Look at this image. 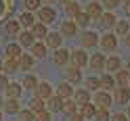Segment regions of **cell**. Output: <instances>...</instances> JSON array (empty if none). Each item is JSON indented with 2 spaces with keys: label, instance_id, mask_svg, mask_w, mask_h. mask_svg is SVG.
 <instances>
[{
  "label": "cell",
  "instance_id": "d590c367",
  "mask_svg": "<svg viewBox=\"0 0 130 121\" xmlns=\"http://www.w3.org/2000/svg\"><path fill=\"white\" fill-rule=\"evenodd\" d=\"M17 115H19V121H36V113L31 109H21Z\"/></svg>",
  "mask_w": 130,
  "mask_h": 121
},
{
  "label": "cell",
  "instance_id": "1f68e13d",
  "mask_svg": "<svg viewBox=\"0 0 130 121\" xmlns=\"http://www.w3.org/2000/svg\"><path fill=\"white\" fill-rule=\"evenodd\" d=\"M65 13H67V17H71V19H76V17H78V15L82 13V11H80V4L76 2V0H71L69 4H65Z\"/></svg>",
  "mask_w": 130,
  "mask_h": 121
},
{
  "label": "cell",
  "instance_id": "7a4b0ae2",
  "mask_svg": "<svg viewBox=\"0 0 130 121\" xmlns=\"http://www.w3.org/2000/svg\"><path fill=\"white\" fill-rule=\"evenodd\" d=\"M88 63H90V59H88V54L84 50H71V65L78 67V69H82L86 67Z\"/></svg>",
  "mask_w": 130,
  "mask_h": 121
},
{
  "label": "cell",
  "instance_id": "7c38bea8",
  "mask_svg": "<svg viewBox=\"0 0 130 121\" xmlns=\"http://www.w3.org/2000/svg\"><path fill=\"white\" fill-rule=\"evenodd\" d=\"M61 36H76L78 34V25H76V21L74 19H67V21H63L61 23V31H59Z\"/></svg>",
  "mask_w": 130,
  "mask_h": 121
},
{
  "label": "cell",
  "instance_id": "52a82bcc",
  "mask_svg": "<svg viewBox=\"0 0 130 121\" xmlns=\"http://www.w3.org/2000/svg\"><path fill=\"white\" fill-rule=\"evenodd\" d=\"M44 44L48 48H53V50H57V48H61V44H63V36L59 34V31H48Z\"/></svg>",
  "mask_w": 130,
  "mask_h": 121
},
{
  "label": "cell",
  "instance_id": "8fae6325",
  "mask_svg": "<svg viewBox=\"0 0 130 121\" xmlns=\"http://www.w3.org/2000/svg\"><path fill=\"white\" fill-rule=\"evenodd\" d=\"M99 36L94 34V31H84L82 34V38H80V44H82L84 48H92V46H96L99 44Z\"/></svg>",
  "mask_w": 130,
  "mask_h": 121
},
{
  "label": "cell",
  "instance_id": "8d00e7d4",
  "mask_svg": "<svg viewBox=\"0 0 130 121\" xmlns=\"http://www.w3.org/2000/svg\"><path fill=\"white\" fill-rule=\"evenodd\" d=\"M19 25H21L19 21H9V23H6V34H9V36H17V38H19V34H21Z\"/></svg>",
  "mask_w": 130,
  "mask_h": 121
},
{
  "label": "cell",
  "instance_id": "4fadbf2b",
  "mask_svg": "<svg viewBox=\"0 0 130 121\" xmlns=\"http://www.w3.org/2000/svg\"><path fill=\"white\" fill-rule=\"evenodd\" d=\"M46 111L48 113H59V111H63V98H61V96H51V98H48L46 100Z\"/></svg>",
  "mask_w": 130,
  "mask_h": 121
},
{
  "label": "cell",
  "instance_id": "e0dca14e",
  "mask_svg": "<svg viewBox=\"0 0 130 121\" xmlns=\"http://www.w3.org/2000/svg\"><path fill=\"white\" fill-rule=\"evenodd\" d=\"M38 42V40L34 38V34H31V29H25V31H21V34H19V44L21 46H34Z\"/></svg>",
  "mask_w": 130,
  "mask_h": 121
},
{
  "label": "cell",
  "instance_id": "e575fe53",
  "mask_svg": "<svg viewBox=\"0 0 130 121\" xmlns=\"http://www.w3.org/2000/svg\"><path fill=\"white\" fill-rule=\"evenodd\" d=\"M21 65H19V59H6L4 61V71L6 73H15Z\"/></svg>",
  "mask_w": 130,
  "mask_h": 121
},
{
  "label": "cell",
  "instance_id": "8992f818",
  "mask_svg": "<svg viewBox=\"0 0 130 121\" xmlns=\"http://www.w3.org/2000/svg\"><path fill=\"white\" fill-rule=\"evenodd\" d=\"M53 61L57 63V65L65 67V65H67V63L71 61V52H69V50H65V48H57L55 54H53Z\"/></svg>",
  "mask_w": 130,
  "mask_h": 121
},
{
  "label": "cell",
  "instance_id": "f1b7e54d",
  "mask_svg": "<svg viewBox=\"0 0 130 121\" xmlns=\"http://www.w3.org/2000/svg\"><path fill=\"white\" fill-rule=\"evenodd\" d=\"M29 109L38 115V113L46 111V100H42V98H38V96H34V98H31V102H29Z\"/></svg>",
  "mask_w": 130,
  "mask_h": 121
},
{
  "label": "cell",
  "instance_id": "5bb4252c",
  "mask_svg": "<svg viewBox=\"0 0 130 121\" xmlns=\"http://www.w3.org/2000/svg\"><path fill=\"white\" fill-rule=\"evenodd\" d=\"M74 100L78 102V107H84V104L90 102V92H88L86 88H80V90L74 92Z\"/></svg>",
  "mask_w": 130,
  "mask_h": 121
},
{
  "label": "cell",
  "instance_id": "7402d4cb",
  "mask_svg": "<svg viewBox=\"0 0 130 121\" xmlns=\"http://www.w3.org/2000/svg\"><path fill=\"white\" fill-rule=\"evenodd\" d=\"M86 15H88L90 19H96V17L101 19V15H103V6H101L99 2H90V4L86 6Z\"/></svg>",
  "mask_w": 130,
  "mask_h": 121
},
{
  "label": "cell",
  "instance_id": "b9f144b4",
  "mask_svg": "<svg viewBox=\"0 0 130 121\" xmlns=\"http://www.w3.org/2000/svg\"><path fill=\"white\" fill-rule=\"evenodd\" d=\"M109 121H128V115L126 113H113Z\"/></svg>",
  "mask_w": 130,
  "mask_h": 121
},
{
  "label": "cell",
  "instance_id": "ba28073f",
  "mask_svg": "<svg viewBox=\"0 0 130 121\" xmlns=\"http://www.w3.org/2000/svg\"><path fill=\"white\" fill-rule=\"evenodd\" d=\"M80 79H82V71H80L78 67H74V65L65 67V82H69L71 86H74V84L80 82Z\"/></svg>",
  "mask_w": 130,
  "mask_h": 121
},
{
  "label": "cell",
  "instance_id": "f35d334b",
  "mask_svg": "<svg viewBox=\"0 0 130 121\" xmlns=\"http://www.w3.org/2000/svg\"><path fill=\"white\" fill-rule=\"evenodd\" d=\"M90 90H92L94 94L101 90V79H99V77H88V92H90Z\"/></svg>",
  "mask_w": 130,
  "mask_h": 121
},
{
  "label": "cell",
  "instance_id": "f6af8a7d",
  "mask_svg": "<svg viewBox=\"0 0 130 121\" xmlns=\"http://www.w3.org/2000/svg\"><path fill=\"white\" fill-rule=\"evenodd\" d=\"M67 121H86L80 113H76V115H67Z\"/></svg>",
  "mask_w": 130,
  "mask_h": 121
},
{
  "label": "cell",
  "instance_id": "ac0fdd59",
  "mask_svg": "<svg viewBox=\"0 0 130 121\" xmlns=\"http://www.w3.org/2000/svg\"><path fill=\"white\" fill-rule=\"evenodd\" d=\"M99 79H101V90H105V92H111L113 88L118 86V84H116V77L109 75V73H105V75L99 77Z\"/></svg>",
  "mask_w": 130,
  "mask_h": 121
},
{
  "label": "cell",
  "instance_id": "2e32d148",
  "mask_svg": "<svg viewBox=\"0 0 130 121\" xmlns=\"http://www.w3.org/2000/svg\"><path fill=\"white\" fill-rule=\"evenodd\" d=\"M113 77H116V84H118L120 88H128V86H130V71H128V69H120Z\"/></svg>",
  "mask_w": 130,
  "mask_h": 121
},
{
  "label": "cell",
  "instance_id": "816d5d0a",
  "mask_svg": "<svg viewBox=\"0 0 130 121\" xmlns=\"http://www.w3.org/2000/svg\"><path fill=\"white\" fill-rule=\"evenodd\" d=\"M126 115H128V119H130V104L126 107Z\"/></svg>",
  "mask_w": 130,
  "mask_h": 121
},
{
  "label": "cell",
  "instance_id": "7dc6e473",
  "mask_svg": "<svg viewBox=\"0 0 130 121\" xmlns=\"http://www.w3.org/2000/svg\"><path fill=\"white\" fill-rule=\"evenodd\" d=\"M124 9H126V15L130 17V2H126V4H124Z\"/></svg>",
  "mask_w": 130,
  "mask_h": 121
},
{
  "label": "cell",
  "instance_id": "6da1fadb",
  "mask_svg": "<svg viewBox=\"0 0 130 121\" xmlns=\"http://www.w3.org/2000/svg\"><path fill=\"white\" fill-rule=\"evenodd\" d=\"M99 46L103 48L105 52H113L118 46V36L116 34H103L101 40H99Z\"/></svg>",
  "mask_w": 130,
  "mask_h": 121
},
{
  "label": "cell",
  "instance_id": "3957f363",
  "mask_svg": "<svg viewBox=\"0 0 130 121\" xmlns=\"http://www.w3.org/2000/svg\"><path fill=\"white\" fill-rule=\"evenodd\" d=\"M34 96H38V98H42V100H48L51 96H55L53 94V86L48 84V82H40L38 88L34 90Z\"/></svg>",
  "mask_w": 130,
  "mask_h": 121
},
{
  "label": "cell",
  "instance_id": "60d3db41",
  "mask_svg": "<svg viewBox=\"0 0 130 121\" xmlns=\"http://www.w3.org/2000/svg\"><path fill=\"white\" fill-rule=\"evenodd\" d=\"M23 6L31 13V11H40V0H23Z\"/></svg>",
  "mask_w": 130,
  "mask_h": 121
},
{
  "label": "cell",
  "instance_id": "277c9868",
  "mask_svg": "<svg viewBox=\"0 0 130 121\" xmlns=\"http://www.w3.org/2000/svg\"><path fill=\"white\" fill-rule=\"evenodd\" d=\"M38 17H40V23H53L55 17H57V11L53 9V6H40V11H38Z\"/></svg>",
  "mask_w": 130,
  "mask_h": 121
},
{
  "label": "cell",
  "instance_id": "9f6ffc18",
  "mask_svg": "<svg viewBox=\"0 0 130 121\" xmlns=\"http://www.w3.org/2000/svg\"><path fill=\"white\" fill-rule=\"evenodd\" d=\"M126 2H130V0H124V4H126Z\"/></svg>",
  "mask_w": 130,
  "mask_h": 121
},
{
  "label": "cell",
  "instance_id": "d6986e66",
  "mask_svg": "<svg viewBox=\"0 0 130 121\" xmlns=\"http://www.w3.org/2000/svg\"><path fill=\"white\" fill-rule=\"evenodd\" d=\"M31 34H34V38L38 40V42H42V40H46V36H48V29H46L44 23H36V25L31 27Z\"/></svg>",
  "mask_w": 130,
  "mask_h": 121
},
{
  "label": "cell",
  "instance_id": "7bdbcfd3",
  "mask_svg": "<svg viewBox=\"0 0 130 121\" xmlns=\"http://www.w3.org/2000/svg\"><path fill=\"white\" fill-rule=\"evenodd\" d=\"M36 121H51V113H48V111L38 113V115H36Z\"/></svg>",
  "mask_w": 130,
  "mask_h": 121
},
{
  "label": "cell",
  "instance_id": "f5cc1de1",
  "mask_svg": "<svg viewBox=\"0 0 130 121\" xmlns=\"http://www.w3.org/2000/svg\"><path fill=\"white\" fill-rule=\"evenodd\" d=\"M126 69L130 71V56H128V63H126Z\"/></svg>",
  "mask_w": 130,
  "mask_h": 121
},
{
  "label": "cell",
  "instance_id": "d4e9b609",
  "mask_svg": "<svg viewBox=\"0 0 130 121\" xmlns=\"http://www.w3.org/2000/svg\"><path fill=\"white\" fill-rule=\"evenodd\" d=\"M6 59H21V44H9L4 48Z\"/></svg>",
  "mask_w": 130,
  "mask_h": 121
},
{
  "label": "cell",
  "instance_id": "9a60e30c",
  "mask_svg": "<svg viewBox=\"0 0 130 121\" xmlns=\"http://www.w3.org/2000/svg\"><path fill=\"white\" fill-rule=\"evenodd\" d=\"M113 100H116L118 104H126V107H128V104H130V90H128V88H118Z\"/></svg>",
  "mask_w": 130,
  "mask_h": 121
},
{
  "label": "cell",
  "instance_id": "ffe728a7",
  "mask_svg": "<svg viewBox=\"0 0 130 121\" xmlns=\"http://www.w3.org/2000/svg\"><path fill=\"white\" fill-rule=\"evenodd\" d=\"M46 48H48V46H46L44 42H36L34 46L29 48V50H31L29 54L34 56V59H44V56H46Z\"/></svg>",
  "mask_w": 130,
  "mask_h": 121
},
{
  "label": "cell",
  "instance_id": "5b68a950",
  "mask_svg": "<svg viewBox=\"0 0 130 121\" xmlns=\"http://www.w3.org/2000/svg\"><path fill=\"white\" fill-rule=\"evenodd\" d=\"M94 100H96V107H99V109H109L111 102H113L111 94L105 92V90H99V92H96V94H94Z\"/></svg>",
  "mask_w": 130,
  "mask_h": 121
},
{
  "label": "cell",
  "instance_id": "30bf717a",
  "mask_svg": "<svg viewBox=\"0 0 130 121\" xmlns=\"http://www.w3.org/2000/svg\"><path fill=\"white\" fill-rule=\"evenodd\" d=\"M74 86H71L69 82H61L59 86H57V96H61L63 100H67V98H74Z\"/></svg>",
  "mask_w": 130,
  "mask_h": 121
},
{
  "label": "cell",
  "instance_id": "4dcf8cb0",
  "mask_svg": "<svg viewBox=\"0 0 130 121\" xmlns=\"http://www.w3.org/2000/svg\"><path fill=\"white\" fill-rule=\"evenodd\" d=\"M38 84H40V82H38V77H36L34 73H27L25 77H23V84H21V86H23V88H27V90H36Z\"/></svg>",
  "mask_w": 130,
  "mask_h": 121
},
{
  "label": "cell",
  "instance_id": "ab89813d",
  "mask_svg": "<svg viewBox=\"0 0 130 121\" xmlns=\"http://www.w3.org/2000/svg\"><path fill=\"white\" fill-rule=\"evenodd\" d=\"M96 121H109L111 115H109V109H96V115H94Z\"/></svg>",
  "mask_w": 130,
  "mask_h": 121
},
{
  "label": "cell",
  "instance_id": "9c48e42d",
  "mask_svg": "<svg viewBox=\"0 0 130 121\" xmlns=\"http://www.w3.org/2000/svg\"><path fill=\"white\" fill-rule=\"evenodd\" d=\"M105 67H107V59H105L103 52H96L90 56V69L92 71H103Z\"/></svg>",
  "mask_w": 130,
  "mask_h": 121
},
{
  "label": "cell",
  "instance_id": "681fc988",
  "mask_svg": "<svg viewBox=\"0 0 130 121\" xmlns=\"http://www.w3.org/2000/svg\"><path fill=\"white\" fill-rule=\"evenodd\" d=\"M2 69H4V61L0 59V73H2Z\"/></svg>",
  "mask_w": 130,
  "mask_h": 121
},
{
  "label": "cell",
  "instance_id": "83f0119b",
  "mask_svg": "<svg viewBox=\"0 0 130 121\" xmlns=\"http://www.w3.org/2000/svg\"><path fill=\"white\" fill-rule=\"evenodd\" d=\"M107 71H111V73H118V71L122 69V59L120 56H109L107 59V67H105Z\"/></svg>",
  "mask_w": 130,
  "mask_h": 121
},
{
  "label": "cell",
  "instance_id": "11a10c76",
  "mask_svg": "<svg viewBox=\"0 0 130 121\" xmlns=\"http://www.w3.org/2000/svg\"><path fill=\"white\" fill-rule=\"evenodd\" d=\"M0 121H2V111H0Z\"/></svg>",
  "mask_w": 130,
  "mask_h": 121
},
{
  "label": "cell",
  "instance_id": "484cf974",
  "mask_svg": "<svg viewBox=\"0 0 130 121\" xmlns=\"http://www.w3.org/2000/svg\"><path fill=\"white\" fill-rule=\"evenodd\" d=\"M96 109H99V107H96V104H92V102H88V104H84V107H80V115H82L84 119H90V117H94L96 115Z\"/></svg>",
  "mask_w": 130,
  "mask_h": 121
},
{
  "label": "cell",
  "instance_id": "ee69618b",
  "mask_svg": "<svg viewBox=\"0 0 130 121\" xmlns=\"http://www.w3.org/2000/svg\"><path fill=\"white\" fill-rule=\"evenodd\" d=\"M9 77H6L4 73H0V90H6V88H9Z\"/></svg>",
  "mask_w": 130,
  "mask_h": 121
},
{
  "label": "cell",
  "instance_id": "bcb514c9",
  "mask_svg": "<svg viewBox=\"0 0 130 121\" xmlns=\"http://www.w3.org/2000/svg\"><path fill=\"white\" fill-rule=\"evenodd\" d=\"M118 2L120 0H105V6H107V9H113V6H118Z\"/></svg>",
  "mask_w": 130,
  "mask_h": 121
},
{
  "label": "cell",
  "instance_id": "44dd1931",
  "mask_svg": "<svg viewBox=\"0 0 130 121\" xmlns=\"http://www.w3.org/2000/svg\"><path fill=\"white\" fill-rule=\"evenodd\" d=\"M2 109H4V113H13V115H15V113L21 111V102H19L17 98H6Z\"/></svg>",
  "mask_w": 130,
  "mask_h": 121
},
{
  "label": "cell",
  "instance_id": "f907efd6",
  "mask_svg": "<svg viewBox=\"0 0 130 121\" xmlns=\"http://www.w3.org/2000/svg\"><path fill=\"white\" fill-rule=\"evenodd\" d=\"M2 107H4V98L0 96V111H2Z\"/></svg>",
  "mask_w": 130,
  "mask_h": 121
},
{
  "label": "cell",
  "instance_id": "603a6c76",
  "mask_svg": "<svg viewBox=\"0 0 130 121\" xmlns=\"http://www.w3.org/2000/svg\"><path fill=\"white\" fill-rule=\"evenodd\" d=\"M78 111H80V107H78V102H76L74 98L63 100V111H61V113H65V115H76Z\"/></svg>",
  "mask_w": 130,
  "mask_h": 121
},
{
  "label": "cell",
  "instance_id": "74e56055",
  "mask_svg": "<svg viewBox=\"0 0 130 121\" xmlns=\"http://www.w3.org/2000/svg\"><path fill=\"white\" fill-rule=\"evenodd\" d=\"M74 21H76V25H78V27H86V25H88V21H90V17L86 15V11H82Z\"/></svg>",
  "mask_w": 130,
  "mask_h": 121
},
{
  "label": "cell",
  "instance_id": "d6a6232c",
  "mask_svg": "<svg viewBox=\"0 0 130 121\" xmlns=\"http://www.w3.org/2000/svg\"><path fill=\"white\" fill-rule=\"evenodd\" d=\"M19 23H21V27H34L36 25V19H34V15L27 11V13H23L19 17Z\"/></svg>",
  "mask_w": 130,
  "mask_h": 121
},
{
  "label": "cell",
  "instance_id": "cb8c5ba5",
  "mask_svg": "<svg viewBox=\"0 0 130 121\" xmlns=\"http://www.w3.org/2000/svg\"><path fill=\"white\" fill-rule=\"evenodd\" d=\"M116 23H118V19H116V15L111 11H105L101 15V25L103 27H116Z\"/></svg>",
  "mask_w": 130,
  "mask_h": 121
},
{
  "label": "cell",
  "instance_id": "836d02e7",
  "mask_svg": "<svg viewBox=\"0 0 130 121\" xmlns=\"http://www.w3.org/2000/svg\"><path fill=\"white\" fill-rule=\"evenodd\" d=\"M34 63H36V59H34L31 54H21V59H19L21 69H25V71H29L31 67H34Z\"/></svg>",
  "mask_w": 130,
  "mask_h": 121
},
{
  "label": "cell",
  "instance_id": "c3c4849f",
  "mask_svg": "<svg viewBox=\"0 0 130 121\" xmlns=\"http://www.w3.org/2000/svg\"><path fill=\"white\" fill-rule=\"evenodd\" d=\"M124 44H126V46H128V48H130V34H128V36H126V38H124Z\"/></svg>",
  "mask_w": 130,
  "mask_h": 121
},
{
  "label": "cell",
  "instance_id": "db71d44e",
  "mask_svg": "<svg viewBox=\"0 0 130 121\" xmlns=\"http://www.w3.org/2000/svg\"><path fill=\"white\" fill-rule=\"evenodd\" d=\"M61 2H63V6H65V4H69V2H71V0H61Z\"/></svg>",
  "mask_w": 130,
  "mask_h": 121
},
{
  "label": "cell",
  "instance_id": "4316f807",
  "mask_svg": "<svg viewBox=\"0 0 130 121\" xmlns=\"http://www.w3.org/2000/svg\"><path fill=\"white\" fill-rule=\"evenodd\" d=\"M113 34L116 36H122V38H126L130 34V23L128 21H118L116 23V27H113Z\"/></svg>",
  "mask_w": 130,
  "mask_h": 121
},
{
  "label": "cell",
  "instance_id": "f546056e",
  "mask_svg": "<svg viewBox=\"0 0 130 121\" xmlns=\"http://www.w3.org/2000/svg\"><path fill=\"white\" fill-rule=\"evenodd\" d=\"M6 94V98H17L19 100V96H21V84H9V88L4 90Z\"/></svg>",
  "mask_w": 130,
  "mask_h": 121
}]
</instances>
